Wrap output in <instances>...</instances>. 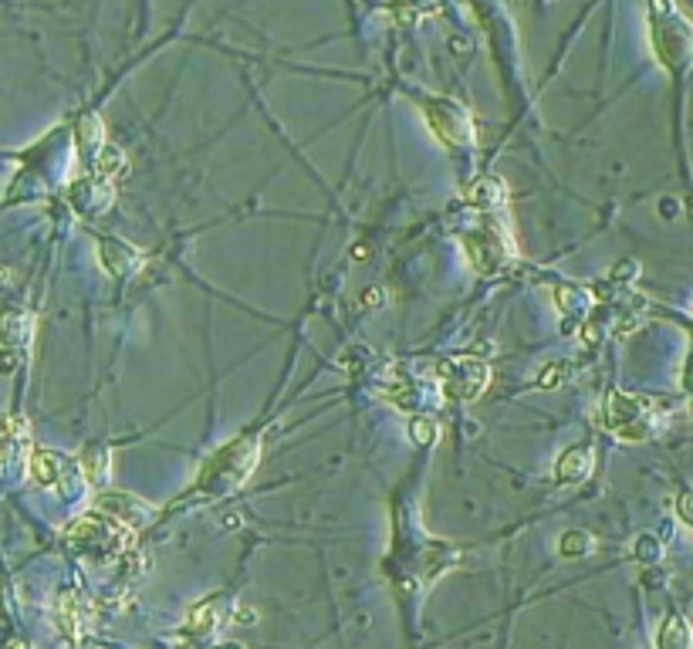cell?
<instances>
[{
	"label": "cell",
	"mask_w": 693,
	"mask_h": 649,
	"mask_svg": "<svg viewBox=\"0 0 693 649\" xmlns=\"http://www.w3.org/2000/svg\"><path fill=\"white\" fill-rule=\"evenodd\" d=\"M656 649H693V626L683 616H666L656 633Z\"/></svg>",
	"instance_id": "obj_15"
},
{
	"label": "cell",
	"mask_w": 693,
	"mask_h": 649,
	"mask_svg": "<svg viewBox=\"0 0 693 649\" xmlns=\"http://www.w3.org/2000/svg\"><path fill=\"white\" fill-rule=\"evenodd\" d=\"M589 474H592L589 443H575V447H568L562 457L555 460V484H562V487L582 484V480H589Z\"/></svg>",
	"instance_id": "obj_9"
},
{
	"label": "cell",
	"mask_w": 693,
	"mask_h": 649,
	"mask_svg": "<svg viewBox=\"0 0 693 649\" xmlns=\"http://www.w3.org/2000/svg\"><path fill=\"white\" fill-rule=\"evenodd\" d=\"M690 413H693V406H690Z\"/></svg>",
	"instance_id": "obj_29"
},
{
	"label": "cell",
	"mask_w": 693,
	"mask_h": 649,
	"mask_svg": "<svg viewBox=\"0 0 693 649\" xmlns=\"http://www.w3.org/2000/svg\"><path fill=\"white\" fill-rule=\"evenodd\" d=\"M78 467H82L85 480L92 487H102L105 480H109V447H102V443H88V447L82 450V460H78Z\"/></svg>",
	"instance_id": "obj_16"
},
{
	"label": "cell",
	"mask_w": 693,
	"mask_h": 649,
	"mask_svg": "<svg viewBox=\"0 0 693 649\" xmlns=\"http://www.w3.org/2000/svg\"><path fill=\"white\" fill-rule=\"evenodd\" d=\"M599 423L606 426L616 440L626 443H643L660 433V410H656L653 399L646 396H629L612 389L599 410Z\"/></svg>",
	"instance_id": "obj_3"
},
{
	"label": "cell",
	"mask_w": 693,
	"mask_h": 649,
	"mask_svg": "<svg viewBox=\"0 0 693 649\" xmlns=\"http://www.w3.org/2000/svg\"><path fill=\"white\" fill-rule=\"evenodd\" d=\"M633 555H636V562H643V565H656V562H660V555H663V548H660V541H656L653 535H639V538H636Z\"/></svg>",
	"instance_id": "obj_22"
},
{
	"label": "cell",
	"mask_w": 693,
	"mask_h": 649,
	"mask_svg": "<svg viewBox=\"0 0 693 649\" xmlns=\"http://www.w3.org/2000/svg\"><path fill=\"white\" fill-rule=\"evenodd\" d=\"M677 518L693 528V491H680L677 494Z\"/></svg>",
	"instance_id": "obj_25"
},
{
	"label": "cell",
	"mask_w": 693,
	"mask_h": 649,
	"mask_svg": "<svg viewBox=\"0 0 693 649\" xmlns=\"http://www.w3.org/2000/svg\"><path fill=\"white\" fill-rule=\"evenodd\" d=\"M257 460H261V437L257 433H244V437L224 443L200 467L197 480L190 484L193 487L190 497H224L230 491H237L257 470Z\"/></svg>",
	"instance_id": "obj_1"
},
{
	"label": "cell",
	"mask_w": 693,
	"mask_h": 649,
	"mask_svg": "<svg viewBox=\"0 0 693 649\" xmlns=\"http://www.w3.org/2000/svg\"><path fill=\"white\" fill-rule=\"evenodd\" d=\"M24 447H28V420H24V416H7V420H0V467L11 464Z\"/></svg>",
	"instance_id": "obj_13"
},
{
	"label": "cell",
	"mask_w": 693,
	"mask_h": 649,
	"mask_svg": "<svg viewBox=\"0 0 693 649\" xmlns=\"http://www.w3.org/2000/svg\"><path fill=\"white\" fill-rule=\"evenodd\" d=\"M78 460L65 457L58 450H34L31 453V477L41 487H55V491H68L71 484H78Z\"/></svg>",
	"instance_id": "obj_7"
},
{
	"label": "cell",
	"mask_w": 693,
	"mask_h": 649,
	"mask_svg": "<svg viewBox=\"0 0 693 649\" xmlns=\"http://www.w3.org/2000/svg\"><path fill=\"white\" fill-rule=\"evenodd\" d=\"M437 382L443 399H453V403H474L477 396L487 389L491 382V369L484 366L474 355H450V359H440L437 366Z\"/></svg>",
	"instance_id": "obj_5"
},
{
	"label": "cell",
	"mask_w": 693,
	"mask_h": 649,
	"mask_svg": "<svg viewBox=\"0 0 693 649\" xmlns=\"http://www.w3.org/2000/svg\"><path fill=\"white\" fill-rule=\"evenodd\" d=\"M88 622H92V609L78 592H65L58 602V626L65 629L68 639H82Z\"/></svg>",
	"instance_id": "obj_10"
},
{
	"label": "cell",
	"mask_w": 693,
	"mask_h": 649,
	"mask_svg": "<svg viewBox=\"0 0 693 649\" xmlns=\"http://www.w3.org/2000/svg\"><path fill=\"white\" fill-rule=\"evenodd\" d=\"M437 7V0H389V11L399 24H416Z\"/></svg>",
	"instance_id": "obj_19"
},
{
	"label": "cell",
	"mask_w": 693,
	"mask_h": 649,
	"mask_svg": "<svg viewBox=\"0 0 693 649\" xmlns=\"http://www.w3.org/2000/svg\"><path fill=\"white\" fill-rule=\"evenodd\" d=\"M467 203H470V207H477V210L501 207V203H504L501 180H494V176H484V180H477V183L467 190Z\"/></svg>",
	"instance_id": "obj_18"
},
{
	"label": "cell",
	"mask_w": 693,
	"mask_h": 649,
	"mask_svg": "<svg viewBox=\"0 0 693 649\" xmlns=\"http://www.w3.org/2000/svg\"><path fill=\"white\" fill-rule=\"evenodd\" d=\"M650 44L673 75H687L693 68V24L673 0H650Z\"/></svg>",
	"instance_id": "obj_2"
},
{
	"label": "cell",
	"mask_w": 693,
	"mask_h": 649,
	"mask_svg": "<svg viewBox=\"0 0 693 649\" xmlns=\"http://www.w3.org/2000/svg\"><path fill=\"white\" fill-rule=\"evenodd\" d=\"M460 244H464L467 261L474 264L477 274H501L514 261V244L508 227L487 210L477 213L474 227L460 230Z\"/></svg>",
	"instance_id": "obj_4"
},
{
	"label": "cell",
	"mask_w": 693,
	"mask_h": 649,
	"mask_svg": "<svg viewBox=\"0 0 693 649\" xmlns=\"http://www.w3.org/2000/svg\"><path fill=\"white\" fill-rule=\"evenodd\" d=\"M99 257H102L105 271L115 274V278H119V274H126V271H132L142 261L139 251H132L129 244H122V240H115V237H102L99 240Z\"/></svg>",
	"instance_id": "obj_12"
},
{
	"label": "cell",
	"mask_w": 693,
	"mask_h": 649,
	"mask_svg": "<svg viewBox=\"0 0 693 649\" xmlns=\"http://www.w3.org/2000/svg\"><path fill=\"white\" fill-rule=\"evenodd\" d=\"M592 548H595L592 535H585V531H565L562 545H558V551H562L565 558H582V555H589Z\"/></svg>",
	"instance_id": "obj_21"
},
{
	"label": "cell",
	"mask_w": 693,
	"mask_h": 649,
	"mask_svg": "<svg viewBox=\"0 0 693 649\" xmlns=\"http://www.w3.org/2000/svg\"><path fill=\"white\" fill-rule=\"evenodd\" d=\"M426 126L433 129L443 146H467L474 142V119L460 102L453 99H426L423 102Z\"/></svg>",
	"instance_id": "obj_6"
},
{
	"label": "cell",
	"mask_w": 693,
	"mask_h": 649,
	"mask_svg": "<svg viewBox=\"0 0 693 649\" xmlns=\"http://www.w3.org/2000/svg\"><path fill=\"white\" fill-rule=\"evenodd\" d=\"M410 437L416 447H433L440 440V426L433 416H413L410 420Z\"/></svg>",
	"instance_id": "obj_20"
},
{
	"label": "cell",
	"mask_w": 693,
	"mask_h": 649,
	"mask_svg": "<svg viewBox=\"0 0 693 649\" xmlns=\"http://www.w3.org/2000/svg\"><path fill=\"white\" fill-rule=\"evenodd\" d=\"M0 342L11 345V349H28L31 318L21 315V311H7V315H0Z\"/></svg>",
	"instance_id": "obj_17"
},
{
	"label": "cell",
	"mask_w": 693,
	"mask_h": 649,
	"mask_svg": "<svg viewBox=\"0 0 693 649\" xmlns=\"http://www.w3.org/2000/svg\"><path fill=\"white\" fill-rule=\"evenodd\" d=\"M568 372H572V366H568V362H548L545 369H541V376H538V386L541 389H552V386H558V382H562Z\"/></svg>",
	"instance_id": "obj_24"
},
{
	"label": "cell",
	"mask_w": 693,
	"mask_h": 649,
	"mask_svg": "<svg viewBox=\"0 0 693 649\" xmlns=\"http://www.w3.org/2000/svg\"><path fill=\"white\" fill-rule=\"evenodd\" d=\"M95 511H102L105 518L119 521L122 528H139V524L149 521V504H142L139 497H129V494H102L99 501H95Z\"/></svg>",
	"instance_id": "obj_8"
},
{
	"label": "cell",
	"mask_w": 693,
	"mask_h": 649,
	"mask_svg": "<svg viewBox=\"0 0 693 649\" xmlns=\"http://www.w3.org/2000/svg\"><path fill=\"white\" fill-rule=\"evenodd\" d=\"M660 210H663V217H666V220H673V213H677V200H663V203H660Z\"/></svg>",
	"instance_id": "obj_26"
},
{
	"label": "cell",
	"mask_w": 693,
	"mask_h": 649,
	"mask_svg": "<svg viewBox=\"0 0 693 649\" xmlns=\"http://www.w3.org/2000/svg\"><path fill=\"white\" fill-rule=\"evenodd\" d=\"M14 649H28V646H24V643H17V646H14Z\"/></svg>",
	"instance_id": "obj_28"
},
{
	"label": "cell",
	"mask_w": 693,
	"mask_h": 649,
	"mask_svg": "<svg viewBox=\"0 0 693 649\" xmlns=\"http://www.w3.org/2000/svg\"><path fill=\"white\" fill-rule=\"evenodd\" d=\"M362 298H366V305H379V301H382V291H379V288H372V291H366V295H362Z\"/></svg>",
	"instance_id": "obj_27"
},
{
	"label": "cell",
	"mask_w": 693,
	"mask_h": 649,
	"mask_svg": "<svg viewBox=\"0 0 693 649\" xmlns=\"http://www.w3.org/2000/svg\"><path fill=\"white\" fill-rule=\"evenodd\" d=\"M213 629H217V602L207 599L190 612V619H186V626H183V639L190 646L207 643V639L213 636Z\"/></svg>",
	"instance_id": "obj_14"
},
{
	"label": "cell",
	"mask_w": 693,
	"mask_h": 649,
	"mask_svg": "<svg viewBox=\"0 0 693 649\" xmlns=\"http://www.w3.org/2000/svg\"><path fill=\"white\" fill-rule=\"evenodd\" d=\"M589 291L579 288V284H562V288H555V308L562 311L565 318V332H575V325L585 318V311H589Z\"/></svg>",
	"instance_id": "obj_11"
},
{
	"label": "cell",
	"mask_w": 693,
	"mask_h": 649,
	"mask_svg": "<svg viewBox=\"0 0 693 649\" xmlns=\"http://www.w3.org/2000/svg\"><path fill=\"white\" fill-rule=\"evenodd\" d=\"M636 278H639V264L633 261V257H626V261H619L616 268H612L609 284H616V288H623V284H633Z\"/></svg>",
	"instance_id": "obj_23"
}]
</instances>
